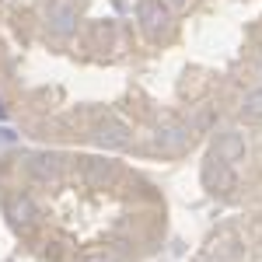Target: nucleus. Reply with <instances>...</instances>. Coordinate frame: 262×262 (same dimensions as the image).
<instances>
[{
  "instance_id": "3",
  "label": "nucleus",
  "mask_w": 262,
  "mask_h": 262,
  "mask_svg": "<svg viewBox=\"0 0 262 262\" xmlns=\"http://www.w3.org/2000/svg\"><path fill=\"white\" fill-rule=\"evenodd\" d=\"M137 21H140L143 35L158 39L164 28H168V4L164 0H140L137 4Z\"/></svg>"
},
{
  "instance_id": "9",
  "label": "nucleus",
  "mask_w": 262,
  "mask_h": 262,
  "mask_svg": "<svg viewBox=\"0 0 262 262\" xmlns=\"http://www.w3.org/2000/svg\"><path fill=\"white\" fill-rule=\"evenodd\" d=\"M242 116L245 119H262V88H252L242 98Z\"/></svg>"
},
{
  "instance_id": "7",
  "label": "nucleus",
  "mask_w": 262,
  "mask_h": 262,
  "mask_svg": "<svg viewBox=\"0 0 262 262\" xmlns=\"http://www.w3.org/2000/svg\"><path fill=\"white\" fill-rule=\"evenodd\" d=\"M60 158L56 154H35L32 161H28V175L32 179H39V182H56L60 179Z\"/></svg>"
},
{
  "instance_id": "5",
  "label": "nucleus",
  "mask_w": 262,
  "mask_h": 262,
  "mask_svg": "<svg viewBox=\"0 0 262 262\" xmlns=\"http://www.w3.org/2000/svg\"><path fill=\"white\" fill-rule=\"evenodd\" d=\"M189 140H192V126H161L158 133H154V147L158 150H164V154H179V150H185L189 147Z\"/></svg>"
},
{
  "instance_id": "10",
  "label": "nucleus",
  "mask_w": 262,
  "mask_h": 262,
  "mask_svg": "<svg viewBox=\"0 0 262 262\" xmlns=\"http://www.w3.org/2000/svg\"><path fill=\"white\" fill-rule=\"evenodd\" d=\"M164 4H168V7H185L189 0H164Z\"/></svg>"
},
{
  "instance_id": "1",
  "label": "nucleus",
  "mask_w": 262,
  "mask_h": 262,
  "mask_svg": "<svg viewBox=\"0 0 262 262\" xmlns=\"http://www.w3.org/2000/svg\"><path fill=\"white\" fill-rule=\"evenodd\" d=\"M46 28L56 39H70L77 32V7L70 0H53L49 11H46Z\"/></svg>"
},
{
  "instance_id": "11",
  "label": "nucleus",
  "mask_w": 262,
  "mask_h": 262,
  "mask_svg": "<svg viewBox=\"0 0 262 262\" xmlns=\"http://www.w3.org/2000/svg\"><path fill=\"white\" fill-rule=\"evenodd\" d=\"M88 262H112V255H95V259H88Z\"/></svg>"
},
{
  "instance_id": "8",
  "label": "nucleus",
  "mask_w": 262,
  "mask_h": 262,
  "mask_svg": "<svg viewBox=\"0 0 262 262\" xmlns=\"http://www.w3.org/2000/svg\"><path fill=\"white\" fill-rule=\"evenodd\" d=\"M7 217H11L14 224H35L39 210H35L32 196H25V192H14V196L7 200Z\"/></svg>"
},
{
  "instance_id": "4",
  "label": "nucleus",
  "mask_w": 262,
  "mask_h": 262,
  "mask_svg": "<svg viewBox=\"0 0 262 262\" xmlns=\"http://www.w3.org/2000/svg\"><path fill=\"white\" fill-rule=\"evenodd\" d=\"M245 154H248V140H245L242 129H227L213 143V161H221V164H238Z\"/></svg>"
},
{
  "instance_id": "6",
  "label": "nucleus",
  "mask_w": 262,
  "mask_h": 262,
  "mask_svg": "<svg viewBox=\"0 0 262 262\" xmlns=\"http://www.w3.org/2000/svg\"><path fill=\"white\" fill-rule=\"evenodd\" d=\"M81 175H84L88 185H108V182L116 179V164H112V161H101V158H84Z\"/></svg>"
},
{
  "instance_id": "2",
  "label": "nucleus",
  "mask_w": 262,
  "mask_h": 262,
  "mask_svg": "<svg viewBox=\"0 0 262 262\" xmlns=\"http://www.w3.org/2000/svg\"><path fill=\"white\" fill-rule=\"evenodd\" d=\"M95 143L98 147H105V150H126L129 147V140H133V133H129V126L119 119H101L95 122Z\"/></svg>"
}]
</instances>
